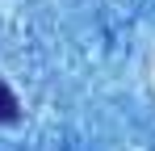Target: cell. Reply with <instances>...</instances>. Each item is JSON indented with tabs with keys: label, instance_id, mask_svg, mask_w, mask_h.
<instances>
[{
	"label": "cell",
	"instance_id": "6da1fadb",
	"mask_svg": "<svg viewBox=\"0 0 155 151\" xmlns=\"http://www.w3.org/2000/svg\"><path fill=\"white\" fill-rule=\"evenodd\" d=\"M17 118H21V105L13 97V88L0 80V122H17Z\"/></svg>",
	"mask_w": 155,
	"mask_h": 151
}]
</instances>
